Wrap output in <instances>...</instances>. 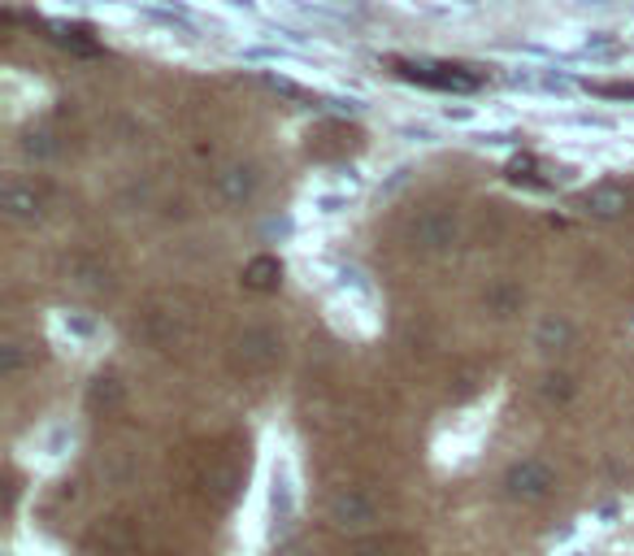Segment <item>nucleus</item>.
I'll use <instances>...</instances> for the list:
<instances>
[{
    "label": "nucleus",
    "mask_w": 634,
    "mask_h": 556,
    "mask_svg": "<svg viewBox=\"0 0 634 556\" xmlns=\"http://www.w3.org/2000/svg\"><path fill=\"white\" fill-rule=\"evenodd\" d=\"M382 65L395 78L426 87V91H443V96H470L487 83V70H478L470 61H448V57H387Z\"/></svg>",
    "instance_id": "f257e3e1"
},
{
    "label": "nucleus",
    "mask_w": 634,
    "mask_h": 556,
    "mask_svg": "<svg viewBox=\"0 0 634 556\" xmlns=\"http://www.w3.org/2000/svg\"><path fill=\"white\" fill-rule=\"evenodd\" d=\"M275 279H279V261H253L248 265V283L253 287H275Z\"/></svg>",
    "instance_id": "423d86ee"
},
{
    "label": "nucleus",
    "mask_w": 634,
    "mask_h": 556,
    "mask_svg": "<svg viewBox=\"0 0 634 556\" xmlns=\"http://www.w3.org/2000/svg\"><path fill=\"white\" fill-rule=\"evenodd\" d=\"M592 205H596V213H618V209H626V196L613 191V187H600V191L587 196V209H592Z\"/></svg>",
    "instance_id": "39448f33"
},
{
    "label": "nucleus",
    "mask_w": 634,
    "mask_h": 556,
    "mask_svg": "<svg viewBox=\"0 0 634 556\" xmlns=\"http://www.w3.org/2000/svg\"><path fill=\"white\" fill-rule=\"evenodd\" d=\"M552 487H557V474H552L544 461H535V457L517 461V466L504 474V492H509L513 501H522V505H539V501H548Z\"/></svg>",
    "instance_id": "f03ea898"
},
{
    "label": "nucleus",
    "mask_w": 634,
    "mask_h": 556,
    "mask_svg": "<svg viewBox=\"0 0 634 556\" xmlns=\"http://www.w3.org/2000/svg\"><path fill=\"white\" fill-rule=\"evenodd\" d=\"M330 522H339V527H365V522H374V509L361 496H334L330 501Z\"/></svg>",
    "instance_id": "7ed1b4c3"
},
{
    "label": "nucleus",
    "mask_w": 634,
    "mask_h": 556,
    "mask_svg": "<svg viewBox=\"0 0 634 556\" xmlns=\"http://www.w3.org/2000/svg\"><path fill=\"white\" fill-rule=\"evenodd\" d=\"M52 30H57V39H61V44H70V48H78V52H96V48H100L96 39H83V35H92L87 26H65V22H52Z\"/></svg>",
    "instance_id": "20e7f679"
}]
</instances>
